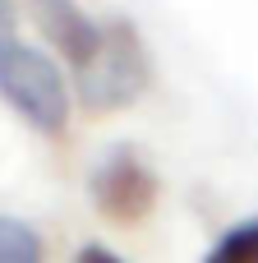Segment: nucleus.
Here are the masks:
<instances>
[{
  "mask_svg": "<svg viewBox=\"0 0 258 263\" xmlns=\"http://www.w3.org/2000/svg\"><path fill=\"white\" fill-rule=\"evenodd\" d=\"M28 9H32L42 37H46L74 69L88 65L92 51L102 46V28H106V23H97L78 0H28Z\"/></svg>",
  "mask_w": 258,
  "mask_h": 263,
  "instance_id": "20e7f679",
  "label": "nucleus"
},
{
  "mask_svg": "<svg viewBox=\"0 0 258 263\" xmlns=\"http://www.w3.org/2000/svg\"><path fill=\"white\" fill-rule=\"evenodd\" d=\"M0 97L42 134H60L69 120V83L60 65L18 37H0Z\"/></svg>",
  "mask_w": 258,
  "mask_h": 263,
  "instance_id": "f03ea898",
  "label": "nucleus"
},
{
  "mask_svg": "<svg viewBox=\"0 0 258 263\" xmlns=\"http://www.w3.org/2000/svg\"><path fill=\"white\" fill-rule=\"evenodd\" d=\"M203 263H258V217L235 222V227L203 254Z\"/></svg>",
  "mask_w": 258,
  "mask_h": 263,
  "instance_id": "39448f33",
  "label": "nucleus"
},
{
  "mask_svg": "<svg viewBox=\"0 0 258 263\" xmlns=\"http://www.w3.org/2000/svg\"><path fill=\"white\" fill-rule=\"evenodd\" d=\"M74 263H125V259H120V254H111L106 245H83Z\"/></svg>",
  "mask_w": 258,
  "mask_h": 263,
  "instance_id": "0eeeda50",
  "label": "nucleus"
},
{
  "mask_svg": "<svg viewBox=\"0 0 258 263\" xmlns=\"http://www.w3.org/2000/svg\"><path fill=\"white\" fill-rule=\"evenodd\" d=\"M88 194H92V208L115 222V227H138L152 217L157 208V171L143 162L138 148H111L102 153V162L92 166V180H88Z\"/></svg>",
  "mask_w": 258,
  "mask_h": 263,
  "instance_id": "7ed1b4c3",
  "label": "nucleus"
},
{
  "mask_svg": "<svg viewBox=\"0 0 258 263\" xmlns=\"http://www.w3.org/2000/svg\"><path fill=\"white\" fill-rule=\"evenodd\" d=\"M14 23H18L14 0H0V37H14Z\"/></svg>",
  "mask_w": 258,
  "mask_h": 263,
  "instance_id": "6e6552de",
  "label": "nucleus"
},
{
  "mask_svg": "<svg viewBox=\"0 0 258 263\" xmlns=\"http://www.w3.org/2000/svg\"><path fill=\"white\" fill-rule=\"evenodd\" d=\"M0 263H42V240L28 222L0 213Z\"/></svg>",
  "mask_w": 258,
  "mask_h": 263,
  "instance_id": "423d86ee",
  "label": "nucleus"
},
{
  "mask_svg": "<svg viewBox=\"0 0 258 263\" xmlns=\"http://www.w3.org/2000/svg\"><path fill=\"white\" fill-rule=\"evenodd\" d=\"M148 79H152V60L138 28L129 18H106L102 46L92 51L88 65L74 69V92L92 116H106V111L134 106L148 92Z\"/></svg>",
  "mask_w": 258,
  "mask_h": 263,
  "instance_id": "f257e3e1",
  "label": "nucleus"
}]
</instances>
